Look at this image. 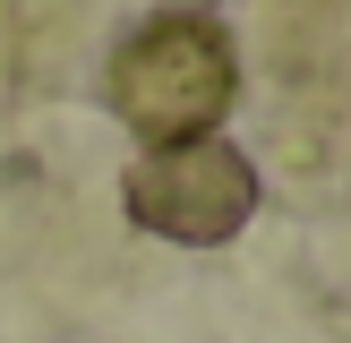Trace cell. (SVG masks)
Listing matches in <instances>:
<instances>
[{
    "instance_id": "1",
    "label": "cell",
    "mask_w": 351,
    "mask_h": 343,
    "mask_svg": "<svg viewBox=\"0 0 351 343\" xmlns=\"http://www.w3.org/2000/svg\"><path fill=\"white\" fill-rule=\"evenodd\" d=\"M232 34L197 9H171L154 26H137L112 51V112L129 120L146 146H189V137H215V120L232 112Z\"/></svg>"
},
{
    "instance_id": "2",
    "label": "cell",
    "mask_w": 351,
    "mask_h": 343,
    "mask_svg": "<svg viewBox=\"0 0 351 343\" xmlns=\"http://www.w3.org/2000/svg\"><path fill=\"white\" fill-rule=\"evenodd\" d=\"M129 223L180 240V249H215L257 215V163L223 137H189V146H146L120 180Z\"/></svg>"
}]
</instances>
